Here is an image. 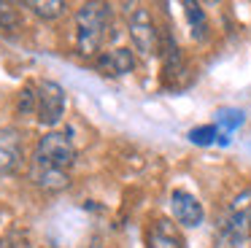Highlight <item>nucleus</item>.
I'll list each match as a JSON object with an SVG mask.
<instances>
[{
  "instance_id": "4468645a",
  "label": "nucleus",
  "mask_w": 251,
  "mask_h": 248,
  "mask_svg": "<svg viewBox=\"0 0 251 248\" xmlns=\"http://www.w3.org/2000/svg\"><path fill=\"white\" fill-rule=\"evenodd\" d=\"M22 27V16H19V11L14 8V3H8V0H0V30H19Z\"/></svg>"
},
{
  "instance_id": "0eeeda50",
  "label": "nucleus",
  "mask_w": 251,
  "mask_h": 248,
  "mask_svg": "<svg viewBox=\"0 0 251 248\" xmlns=\"http://www.w3.org/2000/svg\"><path fill=\"white\" fill-rule=\"evenodd\" d=\"M22 165V135L14 127H0V175H11Z\"/></svg>"
},
{
  "instance_id": "39448f33",
  "label": "nucleus",
  "mask_w": 251,
  "mask_h": 248,
  "mask_svg": "<svg viewBox=\"0 0 251 248\" xmlns=\"http://www.w3.org/2000/svg\"><path fill=\"white\" fill-rule=\"evenodd\" d=\"M170 210H173V219L178 221L186 229H195V226L202 224L205 219V210H202V202L195 197V194L184 192V189H176L170 194Z\"/></svg>"
},
{
  "instance_id": "f03ea898",
  "label": "nucleus",
  "mask_w": 251,
  "mask_h": 248,
  "mask_svg": "<svg viewBox=\"0 0 251 248\" xmlns=\"http://www.w3.org/2000/svg\"><path fill=\"white\" fill-rule=\"evenodd\" d=\"M76 162V146L73 140L68 138L65 132H46L44 138H38L35 143V151H33V159L30 165H38V167H51V170H62L68 173Z\"/></svg>"
},
{
  "instance_id": "20e7f679",
  "label": "nucleus",
  "mask_w": 251,
  "mask_h": 248,
  "mask_svg": "<svg viewBox=\"0 0 251 248\" xmlns=\"http://www.w3.org/2000/svg\"><path fill=\"white\" fill-rule=\"evenodd\" d=\"M127 32H130V41L135 46L138 54L143 57H151V54H159V43H162V32L157 30V22H154L151 11L138 5L135 11L127 19Z\"/></svg>"
},
{
  "instance_id": "7ed1b4c3",
  "label": "nucleus",
  "mask_w": 251,
  "mask_h": 248,
  "mask_svg": "<svg viewBox=\"0 0 251 248\" xmlns=\"http://www.w3.org/2000/svg\"><path fill=\"white\" fill-rule=\"evenodd\" d=\"M35 95H38V111H35V122L41 127H46L51 132V127L62 122L65 116V108H68V95L62 89V84L51 78H44L35 84Z\"/></svg>"
},
{
  "instance_id": "9d476101",
  "label": "nucleus",
  "mask_w": 251,
  "mask_h": 248,
  "mask_svg": "<svg viewBox=\"0 0 251 248\" xmlns=\"http://www.w3.org/2000/svg\"><path fill=\"white\" fill-rule=\"evenodd\" d=\"M189 140H192L195 146H211V143H222V146H227V143H229V140L222 135V129L216 127V122L189 129Z\"/></svg>"
},
{
  "instance_id": "f8f14e48",
  "label": "nucleus",
  "mask_w": 251,
  "mask_h": 248,
  "mask_svg": "<svg viewBox=\"0 0 251 248\" xmlns=\"http://www.w3.org/2000/svg\"><path fill=\"white\" fill-rule=\"evenodd\" d=\"M25 8H30L35 16H38V19L49 22V19H57V16L65 14L68 5L62 3V0H27V3H25Z\"/></svg>"
},
{
  "instance_id": "2eb2a0df",
  "label": "nucleus",
  "mask_w": 251,
  "mask_h": 248,
  "mask_svg": "<svg viewBox=\"0 0 251 248\" xmlns=\"http://www.w3.org/2000/svg\"><path fill=\"white\" fill-rule=\"evenodd\" d=\"M0 248H33L30 237L19 229H8L6 235L0 237Z\"/></svg>"
},
{
  "instance_id": "6e6552de",
  "label": "nucleus",
  "mask_w": 251,
  "mask_h": 248,
  "mask_svg": "<svg viewBox=\"0 0 251 248\" xmlns=\"http://www.w3.org/2000/svg\"><path fill=\"white\" fill-rule=\"evenodd\" d=\"M146 248H184V237L170 219H157L149 226Z\"/></svg>"
},
{
  "instance_id": "423d86ee",
  "label": "nucleus",
  "mask_w": 251,
  "mask_h": 248,
  "mask_svg": "<svg viewBox=\"0 0 251 248\" xmlns=\"http://www.w3.org/2000/svg\"><path fill=\"white\" fill-rule=\"evenodd\" d=\"M92 65L100 75H105V78H122V75L132 73L138 62H135V54H132L130 49H108V51H103Z\"/></svg>"
},
{
  "instance_id": "ddd939ff",
  "label": "nucleus",
  "mask_w": 251,
  "mask_h": 248,
  "mask_svg": "<svg viewBox=\"0 0 251 248\" xmlns=\"http://www.w3.org/2000/svg\"><path fill=\"white\" fill-rule=\"evenodd\" d=\"M17 111L22 119L27 116H35V111H38V95H35V86H22V92L17 95Z\"/></svg>"
},
{
  "instance_id": "f257e3e1",
  "label": "nucleus",
  "mask_w": 251,
  "mask_h": 248,
  "mask_svg": "<svg viewBox=\"0 0 251 248\" xmlns=\"http://www.w3.org/2000/svg\"><path fill=\"white\" fill-rule=\"evenodd\" d=\"M111 27V5L89 0L76 11V51L84 59H98L103 54L105 38Z\"/></svg>"
},
{
  "instance_id": "1a4fd4ad",
  "label": "nucleus",
  "mask_w": 251,
  "mask_h": 248,
  "mask_svg": "<svg viewBox=\"0 0 251 248\" xmlns=\"http://www.w3.org/2000/svg\"><path fill=\"white\" fill-rule=\"evenodd\" d=\"M184 14H186V22H189V27H192V38H195V41H205L208 38V16H205V11H202V5L186 0Z\"/></svg>"
},
{
  "instance_id": "9b49d317",
  "label": "nucleus",
  "mask_w": 251,
  "mask_h": 248,
  "mask_svg": "<svg viewBox=\"0 0 251 248\" xmlns=\"http://www.w3.org/2000/svg\"><path fill=\"white\" fill-rule=\"evenodd\" d=\"M243 122H246V113L240 111V108H222V111L216 113V127L222 129V135L227 140L238 127H243Z\"/></svg>"
}]
</instances>
